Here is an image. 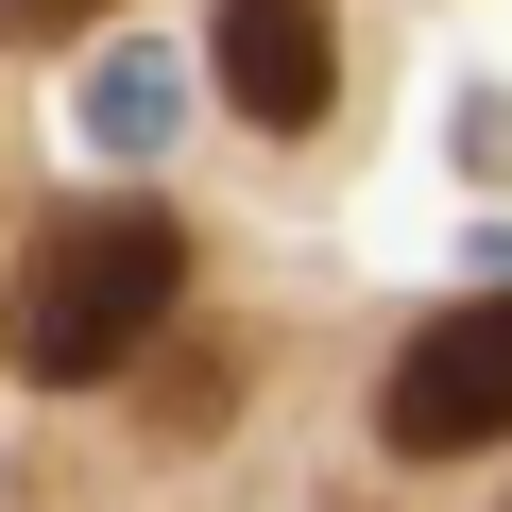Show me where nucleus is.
Masks as SVG:
<instances>
[{
  "label": "nucleus",
  "instance_id": "1",
  "mask_svg": "<svg viewBox=\"0 0 512 512\" xmlns=\"http://www.w3.org/2000/svg\"><path fill=\"white\" fill-rule=\"evenodd\" d=\"M171 291H188V239H171L154 205H69V222L35 239V274H18V376L103 393V376L171 325Z\"/></svg>",
  "mask_w": 512,
  "mask_h": 512
},
{
  "label": "nucleus",
  "instance_id": "3",
  "mask_svg": "<svg viewBox=\"0 0 512 512\" xmlns=\"http://www.w3.org/2000/svg\"><path fill=\"white\" fill-rule=\"evenodd\" d=\"M205 69H222V103H239L256 137H308V120L342 103V18H325V0H222Z\"/></svg>",
  "mask_w": 512,
  "mask_h": 512
},
{
  "label": "nucleus",
  "instance_id": "2",
  "mask_svg": "<svg viewBox=\"0 0 512 512\" xmlns=\"http://www.w3.org/2000/svg\"><path fill=\"white\" fill-rule=\"evenodd\" d=\"M376 444H393V461H478V444H512V291H461V308H427V325L393 342Z\"/></svg>",
  "mask_w": 512,
  "mask_h": 512
},
{
  "label": "nucleus",
  "instance_id": "4",
  "mask_svg": "<svg viewBox=\"0 0 512 512\" xmlns=\"http://www.w3.org/2000/svg\"><path fill=\"white\" fill-rule=\"evenodd\" d=\"M222 393H239V342H171V359H154V444H205Z\"/></svg>",
  "mask_w": 512,
  "mask_h": 512
},
{
  "label": "nucleus",
  "instance_id": "5",
  "mask_svg": "<svg viewBox=\"0 0 512 512\" xmlns=\"http://www.w3.org/2000/svg\"><path fill=\"white\" fill-rule=\"evenodd\" d=\"M154 103H171V86H154V52H103V103H86V137H154Z\"/></svg>",
  "mask_w": 512,
  "mask_h": 512
},
{
  "label": "nucleus",
  "instance_id": "6",
  "mask_svg": "<svg viewBox=\"0 0 512 512\" xmlns=\"http://www.w3.org/2000/svg\"><path fill=\"white\" fill-rule=\"evenodd\" d=\"M86 18H120V0H0V35H18V52H52V35H86Z\"/></svg>",
  "mask_w": 512,
  "mask_h": 512
}]
</instances>
